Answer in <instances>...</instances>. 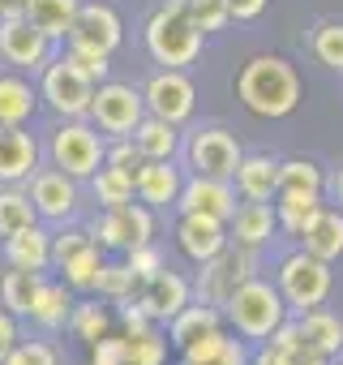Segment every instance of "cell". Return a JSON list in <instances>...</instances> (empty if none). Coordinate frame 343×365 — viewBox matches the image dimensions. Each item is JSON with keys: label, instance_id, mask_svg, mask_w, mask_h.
<instances>
[{"label": "cell", "instance_id": "1", "mask_svg": "<svg viewBox=\"0 0 343 365\" xmlns=\"http://www.w3.org/2000/svg\"><path fill=\"white\" fill-rule=\"evenodd\" d=\"M236 99L262 120H283L300 103V78L283 56H253L236 78Z\"/></svg>", "mask_w": 343, "mask_h": 365}, {"label": "cell", "instance_id": "2", "mask_svg": "<svg viewBox=\"0 0 343 365\" xmlns=\"http://www.w3.org/2000/svg\"><path fill=\"white\" fill-rule=\"evenodd\" d=\"M142 39H146V52H150L154 65H163V69H189L202 56V39L206 35L189 22L185 0H163V5L146 18Z\"/></svg>", "mask_w": 343, "mask_h": 365}, {"label": "cell", "instance_id": "3", "mask_svg": "<svg viewBox=\"0 0 343 365\" xmlns=\"http://www.w3.org/2000/svg\"><path fill=\"white\" fill-rule=\"evenodd\" d=\"M223 318H228V327H232L241 339L266 344L270 331L287 318V305H283V297H279V288H275L270 279L249 275V279L236 284V292L223 301Z\"/></svg>", "mask_w": 343, "mask_h": 365}, {"label": "cell", "instance_id": "4", "mask_svg": "<svg viewBox=\"0 0 343 365\" xmlns=\"http://www.w3.org/2000/svg\"><path fill=\"white\" fill-rule=\"evenodd\" d=\"M103 146H107V138L86 116H73L48 133V163L73 180H90L103 168Z\"/></svg>", "mask_w": 343, "mask_h": 365}, {"label": "cell", "instance_id": "5", "mask_svg": "<svg viewBox=\"0 0 343 365\" xmlns=\"http://www.w3.org/2000/svg\"><path fill=\"white\" fill-rule=\"evenodd\" d=\"M275 288H279L287 314H300V309L326 305V297H330V288H334V271H330V262H322V258L296 250V254H287V258L279 262Z\"/></svg>", "mask_w": 343, "mask_h": 365}, {"label": "cell", "instance_id": "6", "mask_svg": "<svg viewBox=\"0 0 343 365\" xmlns=\"http://www.w3.org/2000/svg\"><path fill=\"white\" fill-rule=\"evenodd\" d=\"M253 271H258V250H245V245L228 241L215 258L198 262V279L189 284V292H194V301L223 309V301L236 292V284H245Z\"/></svg>", "mask_w": 343, "mask_h": 365}, {"label": "cell", "instance_id": "7", "mask_svg": "<svg viewBox=\"0 0 343 365\" xmlns=\"http://www.w3.org/2000/svg\"><path fill=\"white\" fill-rule=\"evenodd\" d=\"M146 116V103H142V91L129 86V82H99L95 95H90V108H86V120L112 142V138H129L137 129V120Z\"/></svg>", "mask_w": 343, "mask_h": 365}, {"label": "cell", "instance_id": "8", "mask_svg": "<svg viewBox=\"0 0 343 365\" xmlns=\"http://www.w3.org/2000/svg\"><path fill=\"white\" fill-rule=\"evenodd\" d=\"M90 95H95V82H90L69 56H52V61L39 69V103H48L60 120L86 116Z\"/></svg>", "mask_w": 343, "mask_h": 365}, {"label": "cell", "instance_id": "9", "mask_svg": "<svg viewBox=\"0 0 343 365\" xmlns=\"http://www.w3.org/2000/svg\"><path fill=\"white\" fill-rule=\"evenodd\" d=\"M56 56V43L22 14V18H0V65H9L18 73H39Z\"/></svg>", "mask_w": 343, "mask_h": 365}, {"label": "cell", "instance_id": "10", "mask_svg": "<svg viewBox=\"0 0 343 365\" xmlns=\"http://www.w3.org/2000/svg\"><path fill=\"white\" fill-rule=\"evenodd\" d=\"M26 194L39 211V220H52V224H69L78 211H82V180L65 176L60 168H35L31 180H26Z\"/></svg>", "mask_w": 343, "mask_h": 365}, {"label": "cell", "instance_id": "11", "mask_svg": "<svg viewBox=\"0 0 343 365\" xmlns=\"http://www.w3.org/2000/svg\"><path fill=\"white\" fill-rule=\"evenodd\" d=\"M142 103L150 116L172 120V125H185L198 108V86L185 78V69H159L150 73V82L142 86Z\"/></svg>", "mask_w": 343, "mask_h": 365}, {"label": "cell", "instance_id": "12", "mask_svg": "<svg viewBox=\"0 0 343 365\" xmlns=\"http://www.w3.org/2000/svg\"><path fill=\"white\" fill-rule=\"evenodd\" d=\"M69 48H95L103 56H116V48L125 43V22L116 14V5H103V0H82V9L65 35Z\"/></svg>", "mask_w": 343, "mask_h": 365}, {"label": "cell", "instance_id": "13", "mask_svg": "<svg viewBox=\"0 0 343 365\" xmlns=\"http://www.w3.org/2000/svg\"><path fill=\"white\" fill-rule=\"evenodd\" d=\"M241 142L223 129V125H211V129H198L194 138H189V146H185V159H189V168L194 172H202V176H228L232 180V172H236V163H241Z\"/></svg>", "mask_w": 343, "mask_h": 365}, {"label": "cell", "instance_id": "14", "mask_svg": "<svg viewBox=\"0 0 343 365\" xmlns=\"http://www.w3.org/2000/svg\"><path fill=\"white\" fill-rule=\"evenodd\" d=\"M176 211L181 215H189V211H198V215H215V220H232V211H236V185L228 176H202V172H194V176H185V185H181V194H176Z\"/></svg>", "mask_w": 343, "mask_h": 365}, {"label": "cell", "instance_id": "15", "mask_svg": "<svg viewBox=\"0 0 343 365\" xmlns=\"http://www.w3.org/2000/svg\"><path fill=\"white\" fill-rule=\"evenodd\" d=\"M133 301L146 309V318L150 322H172V318H176L189 301H194V292H189V279L185 275H176V271H154L150 279H142L137 284V292H133Z\"/></svg>", "mask_w": 343, "mask_h": 365}, {"label": "cell", "instance_id": "16", "mask_svg": "<svg viewBox=\"0 0 343 365\" xmlns=\"http://www.w3.org/2000/svg\"><path fill=\"white\" fill-rule=\"evenodd\" d=\"M43 163V146L31 125H0V185H26Z\"/></svg>", "mask_w": 343, "mask_h": 365}, {"label": "cell", "instance_id": "17", "mask_svg": "<svg viewBox=\"0 0 343 365\" xmlns=\"http://www.w3.org/2000/svg\"><path fill=\"white\" fill-rule=\"evenodd\" d=\"M185 185V172L176 168V159H146L137 172H133V198L150 211H163V207H176V194Z\"/></svg>", "mask_w": 343, "mask_h": 365}, {"label": "cell", "instance_id": "18", "mask_svg": "<svg viewBox=\"0 0 343 365\" xmlns=\"http://www.w3.org/2000/svg\"><path fill=\"white\" fill-rule=\"evenodd\" d=\"M176 245H181V254H185L189 262H206V258H215V254L228 245V224L215 220V215L189 211V215H181V224H176Z\"/></svg>", "mask_w": 343, "mask_h": 365}, {"label": "cell", "instance_id": "19", "mask_svg": "<svg viewBox=\"0 0 343 365\" xmlns=\"http://www.w3.org/2000/svg\"><path fill=\"white\" fill-rule=\"evenodd\" d=\"M279 232V220H275V207L270 202H236L232 220H228V241L232 245H245V250H262L270 245Z\"/></svg>", "mask_w": 343, "mask_h": 365}, {"label": "cell", "instance_id": "20", "mask_svg": "<svg viewBox=\"0 0 343 365\" xmlns=\"http://www.w3.org/2000/svg\"><path fill=\"white\" fill-rule=\"evenodd\" d=\"M232 185H236V198H245V202H275V194H279V159L241 155V163L232 172Z\"/></svg>", "mask_w": 343, "mask_h": 365}, {"label": "cell", "instance_id": "21", "mask_svg": "<svg viewBox=\"0 0 343 365\" xmlns=\"http://www.w3.org/2000/svg\"><path fill=\"white\" fill-rule=\"evenodd\" d=\"M69 309H73V292H69V284H65V279H48V275H39L26 318H31L39 331H65Z\"/></svg>", "mask_w": 343, "mask_h": 365}, {"label": "cell", "instance_id": "22", "mask_svg": "<svg viewBox=\"0 0 343 365\" xmlns=\"http://www.w3.org/2000/svg\"><path fill=\"white\" fill-rule=\"evenodd\" d=\"M39 112V86L18 73V69H5L0 73V125H31Z\"/></svg>", "mask_w": 343, "mask_h": 365}, {"label": "cell", "instance_id": "23", "mask_svg": "<svg viewBox=\"0 0 343 365\" xmlns=\"http://www.w3.org/2000/svg\"><path fill=\"white\" fill-rule=\"evenodd\" d=\"M181 365H249V348H245V339H236L219 327V331L194 339L189 348H181Z\"/></svg>", "mask_w": 343, "mask_h": 365}, {"label": "cell", "instance_id": "24", "mask_svg": "<svg viewBox=\"0 0 343 365\" xmlns=\"http://www.w3.org/2000/svg\"><path fill=\"white\" fill-rule=\"evenodd\" d=\"M5 262L22 271H48L52 267V232L43 224H31L14 237H5Z\"/></svg>", "mask_w": 343, "mask_h": 365}, {"label": "cell", "instance_id": "25", "mask_svg": "<svg viewBox=\"0 0 343 365\" xmlns=\"http://www.w3.org/2000/svg\"><path fill=\"white\" fill-rule=\"evenodd\" d=\"M296 327L305 335V348L322 352V356H334L343 348V318L330 314L326 305H313V309H300L296 314Z\"/></svg>", "mask_w": 343, "mask_h": 365}, {"label": "cell", "instance_id": "26", "mask_svg": "<svg viewBox=\"0 0 343 365\" xmlns=\"http://www.w3.org/2000/svg\"><path fill=\"white\" fill-rule=\"evenodd\" d=\"M300 250L313 254V258H322V262L343 258V215L330 211V207H322V211L309 220V228L300 232Z\"/></svg>", "mask_w": 343, "mask_h": 365}, {"label": "cell", "instance_id": "27", "mask_svg": "<svg viewBox=\"0 0 343 365\" xmlns=\"http://www.w3.org/2000/svg\"><path fill=\"white\" fill-rule=\"evenodd\" d=\"M129 142L142 150V159H176L181 155V125L159 120V116H142L137 129L129 133Z\"/></svg>", "mask_w": 343, "mask_h": 365}, {"label": "cell", "instance_id": "28", "mask_svg": "<svg viewBox=\"0 0 343 365\" xmlns=\"http://www.w3.org/2000/svg\"><path fill=\"white\" fill-rule=\"evenodd\" d=\"M219 327H223V309L202 305V301H189L176 318L167 322V339H172V348H189L194 339H202V335H211Z\"/></svg>", "mask_w": 343, "mask_h": 365}, {"label": "cell", "instance_id": "29", "mask_svg": "<svg viewBox=\"0 0 343 365\" xmlns=\"http://www.w3.org/2000/svg\"><path fill=\"white\" fill-rule=\"evenodd\" d=\"M270 207H275L279 228L292 232V237H300V232L309 228V220H313L326 202H322V194H309V190H279Z\"/></svg>", "mask_w": 343, "mask_h": 365}, {"label": "cell", "instance_id": "30", "mask_svg": "<svg viewBox=\"0 0 343 365\" xmlns=\"http://www.w3.org/2000/svg\"><path fill=\"white\" fill-rule=\"evenodd\" d=\"M78 9H82V0H31L26 18L60 48L65 35H69V26H73V18H78Z\"/></svg>", "mask_w": 343, "mask_h": 365}, {"label": "cell", "instance_id": "31", "mask_svg": "<svg viewBox=\"0 0 343 365\" xmlns=\"http://www.w3.org/2000/svg\"><path fill=\"white\" fill-rule=\"evenodd\" d=\"M39 224V211L26 194V185H0V241Z\"/></svg>", "mask_w": 343, "mask_h": 365}, {"label": "cell", "instance_id": "32", "mask_svg": "<svg viewBox=\"0 0 343 365\" xmlns=\"http://www.w3.org/2000/svg\"><path fill=\"white\" fill-rule=\"evenodd\" d=\"M99 267H103V250L95 241H86L78 254H69L56 271L60 279L69 284V292H95V279H99Z\"/></svg>", "mask_w": 343, "mask_h": 365}, {"label": "cell", "instance_id": "33", "mask_svg": "<svg viewBox=\"0 0 343 365\" xmlns=\"http://www.w3.org/2000/svg\"><path fill=\"white\" fill-rule=\"evenodd\" d=\"M39 275H43V271H22V267H9L5 275H0V305H5L14 318H26Z\"/></svg>", "mask_w": 343, "mask_h": 365}, {"label": "cell", "instance_id": "34", "mask_svg": "<svg viewBox=\"0 0 343 365\" xmlns=\"http://www.w3.org/2000/svg\"><path fill=\"white\" fill-rule=\"evenodd\" d=\"M90 194H95V202L103 211H120V207L133 202V176H125L116 168H99L90 176Z\"/></svg>", "mask_w": 343, "mask_h": 365}, {"label": "cell", "instance_id": "35", "mask_svg": "<svg viewBox=\"0 0 343 365\" xmlns=\"http://www.w3.org/2000/svg\"><path fill=\"white\" fill-rule=\"evenodd\" d=\"M65 327H69L82 344H95V339H103V335L112 331V318H107V309H103L99 301H73Z\"/></svg>", "mask_w": 343, "mask_h": 365}, {"label": "cell", "instance_id": "36", "mask_svg": "<svg viewBox=\"0 0 343 365\" xmlns=\"http://www.w3.org/2000/svg\"><path fill=\"white\" fill-rule=\"evenodd\" d=\"M103 254H125L129 250V220H125V207L120 211H103V215H95V224H90V232H86Z\"/></svg>", "mask_w": 343, "mask_h": 365}, {"label": "cell", "instance_id": "37", "mask_svg": "<svg viewBox=\"0 0 343 365\" xmlns=\"http://www.w3.org/2000/svg\"><path fill=\"white\" fill-rule=\"evenodd\" d=\"M309 48H313L317 65H326L330 73H343V22H317Z\"/></svg>", "mask_w": 343, "mask_h": 365}, {"label": "cell", "instance_id": "38", "mask_svg": "<svg viewBox=\"0 0 343 365\" xmlns=\"http://www.w3.org/2000/svg\"><path fill=\"white\" fill-rule=\"evenodd\" d=\"M95 292H99L103 301H129V297L137 292V279H133L129 262H107V258H103L99 279H95Z\"/></svg>", "mask_w": 343, "mask_h": 365}, {"label": "cell", "instance_id": "39", "mask_svg": "<svg viewBox=\"0 0 343 365\" xmlns=\"http://www.w3.org/2000/svg\"><path fill=\"white\" fill-rule=\"evenodd\" d=\"M279 190H309V194H322L326 190V176L313 159H283L279 163Z\"/></svg>", "mask_w": 343, "mask_h": 365}, {"label": "cell", "instance_id": "40", "mask_svg": "<svg viewBox=\"0 0 343 365\" xmlns=\"http://www.w3.org/2000/svg\"><path fill=\"white\" fill-rule=\"evenodd\" d=\"M167 361V339L150 327L142 335H125V365H163Z\"/></svg>", "mask_w": 343, "mask_h": 365}, {"label": "cell", "instance_id": "41", "mask_svg": "<svg viewBox=\"0 0 343 365\" xmlns=\"http://www.w3.org/2000/svg\"><path fill=\"white\" fill-rule=\"evenodd\" d=\"M0 365H60L56 348L48 339H18L5 356H0Z\"/></svg>", "mask_w": 343, "mask_h": 365}, {"label": "cell", "instance_id": "42", "mask_svg": "<svg viewBox=\"0 0 343 365\" xmlns=\"http://www.w3.org/2000/svg\"><path fill=\"white\" fill-rule=\"evenodd\" d=\"M185 14H189V22H194L202 35H215V31H223V26L232 22L223 0H185Z\"/></svg>", "mask_w": 343, "mask_h": 365}, {"label": "cell", "instance_id": "43", "mask_svg": "<svg viewBox=\"0 0 343 365\" xmlns=\"http://www.w3.org/2000/svg\"><path fill=\"white\" fill-rule=\"evenodd\" d=\"M142 163H146V159H142V150H137L129 138H112V142L103 146V168H116V172L133 176Z\"/></svg>", "mask_w": 343, "mask_h": 365}, {"label": "cell", "instance_id": "44", "mask_svg": "<svg viewBox=\"0 0 343 365\" xmlns=\"http://www.w3.org/2000/svg\"><path fill=\"white\" fill-rule=\"evenodd\" d=\"M65 56L99 86V82H107V73H112V56H103V52H95V48H69L65 43Z\"/></svg>", "mask_w": 343, "mask_h": 365}, {"label": "cell", "instance_id": "45", "mask_svg": "<svg viewBox=\"0 0 343 365\" xmlns=\"http://www.w3.org/2000/svg\"><path fill=\"white\" fill-rule=\"evenodd\" d=\"M125 262H129V271H133V279H137V284H142V279H150V275L163 267V258H159L154 241H150V245H129V250H125Z\"/></svg>", "mask_w": 343, "mask_h": 365}, {"label": "cell", "instance_id": "46", "mask_svg": "<svg viewBox=\"0 0 343 365\" xmlns=\"http://www.w3.org/2000/svg\"><path fill=\"white\" fill-rule=\"evenodd\" d=\"M90 365H125V335H103L90 344Z\"/></svg>", "mask_w": 343, "mask_h": 365}, {"label": "cell", "instance_id": "47", "mask_svg": "<svg viewBox=\"0 0 343 365\" xmlns=\"http://www.w3.org/2000/svg\"><path fill=\"white\" fill-rule=\"evenodd\" d=\"M90 237L82 232V228H65V232H52V267H60L69 254H78L82 245H86Z\"/></svg>", "mask_w": 343, "mask_h": 365}, {"label": "cell", "instance_id": "48", "mask_svg": "<svg viewBox=\"0 0 343 365\" xmlns=\"http://www.w3.org/2000/svg\"><path fill=\"white\" fill-rule=\"evenodd\" d=\"M120 327H125V335H142V331H150L154 322H150L146 309L129 297V301H120Z\"/></svg>", "mask_w": 343, "mask_h": 365}, {"label": "cell", "instance_id": "49", "mask_svg": "<svg viewBox=\"0 0 343 365\" xmlns=\"http://www.w3.org/2000/svg\"><path fill=\"white\" fill-rule=\"evenodd\" d=\"M223 5H228V18H236V22H258V18L266 14L270 0H223Z\"/></svg>", "mask_w": 343, "mask_h": 365}, {"label": "cell", "instance_id": "50", "mask_svg": "<svg viewBox=\"0 0 343 365\" xmlns=\"http://www.w3.org/2000/svg\"><path fill=\"white\" fill-rule=\"evenodd\" d=\"M18 339H22V335H18V318H14L5 305H0V356H5Z\"/></svg>", "mask_w": 343, "mask_h": 365}, {"label": "cell", "instance_id": "51", "mask_svg": "<svg viewBox=\"0 0 343 365\" xmlns=\"http://www.w3.org/2000/svg\"><path fill=\"white\" fill-rule=\"evenodd\" d=\"M249 365H292V356L279 352L275 344H262L258 352H249Z\"/></svg>", "mask_w": 343, "mask_h": 365}, {"label": "cell", "instance_id": "52", "mask_svg": "<svg viewBox=\"0 0 343 365\" xmlns=\"http://www.w3.org/2000/svg\"><path fill=\"white\" fill-rule=\"evenodd\" d=\"M292 365H330V356H322V352H313V348H300V352L292 356Z\"/></svg>", "mask_w": 343, "mask_h": 365}, {"label": "cell", "instance_id": "53", "mask_svg": "<svg viewBox=\"0 0 343 365\" xmlns=\"http://www.w3.org/2000/svg\"><path fill=\"white\" fill-rule=\"evenodd\" d=\"M31 0H0V18H22Z\"/></svg>", "mask_w": 343, "mask_h": 365}, {"label": "cell", "instance_id": "54", "mask_svg": "<svg viewBox=\"0 0 343 365\" xmlns=\"http://www.w3.org/2000/svg\"><path fill=\"white\" fill-rule=\"evenodd\" d=\"M334 198H339V207H343V168H339V176H334Z\"/></svg>", "mask_w": 343, "mask_h": 365}, {"label": "cell", "instance_id": "55", "mask_svg": "<svg viewBox=\"0 0 343 365\" xmlns=\"http://www.w3.org/2000/svg\"><path fill=\"white\" fill-rule=\"evenodd\" d=\"M103 5H120V0H103Z\"/></svg>", "mask_w": 343, "mask_h": 365}, {"label": "cell", "instance_id": "56", "mask_svg": "<svg viewBox=\"0 0 343 365\" xmlns=\"http://www.w3.org/2000/svg\"><path fill=\"white\" fill-rule=\"evenodd\" d=\"M339 365H343V361H339Z\"/></svg>", "mask_w": 343, "mask_h": 365}]
</instances>
